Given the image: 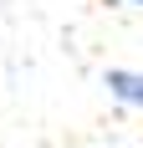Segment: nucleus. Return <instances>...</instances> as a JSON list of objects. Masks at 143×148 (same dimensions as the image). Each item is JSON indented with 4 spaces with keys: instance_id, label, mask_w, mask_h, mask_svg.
I'll return each instance as SVG.
<instances>
[{
    "instance_id": "obj_1",
    "label": "nucleus",
    "mask_w": 143,
    "mask_h": 148,
    "mask_svg": "<svg viewBox=\"0 0 143 148\" xmlns=\"http://www.w3.org/2000/svg\"><path fill=\"white\" fill-rule=\"evenodd\" d=\"M102 82H107V92H113L118 102L143 107V72H123V66H113V72L102 77Z\"/></svg>"
},
{
    "instance_id": "obj_2",
    "label": "nucleus",
    "mask_w": 143,
    "mask_h": 148,
    "mask_svg": "<svg viewBox=\"0 0 143 148\" xmlns=\"http://www.w3.org/2000/svg\"><path fill=\"white\" fill-rule=\"evenodd\" d=\"M133 5H143V0H133Z\"/></svg>"
}]
</instances>
